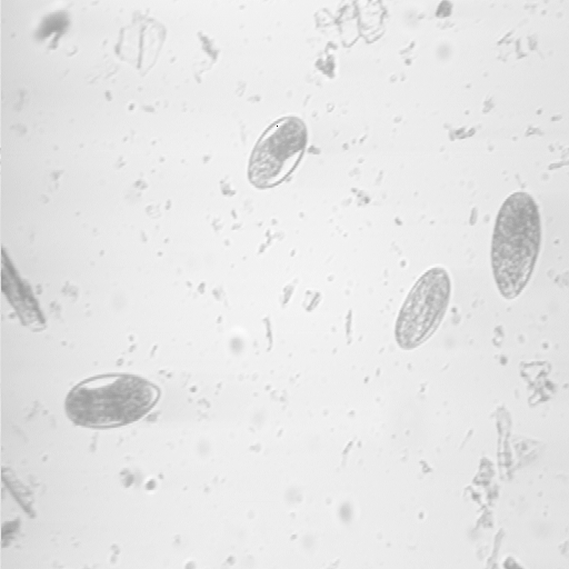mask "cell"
Segmentation results:
<instances>
[{
    "instance_id": "4",
    "label": "cell",
    "mask_w": 569,
    "mask_h": 569,
    "mask_svg": "<svg viewBox=\"0 0 569 569\" xmlns=\"http://www.w3.org/2000/svg\"><path fill=\"white\" fill-rule=\"evenodd\" d=\"M307 139L306 124L296 116L272 122L252 150L248 167L251 183L258 188L281 183L299 163Z\"/></svg>"
},
{
    "instance_id": "3",
    "label": "cell",
    "mask_w": 569,
    "mask_h": 569,
    "mask_svg": "<svg viewBox=\"0 0 569 569\" xmlns=\"http://www.w3.org/2000/svg\"><path fill=\"white\" fill-rule=\"evenodd\" d=\"M450 295L451 280L443 267H431L420 276L396 323V339L402 348H416L435 332L445 316Z\"/></svg>"
},
{
    "instance_id": "1",
    "label": "cell",
    "mask_w": 569,
    "mask_h": 569,
    "mask_svg": "<svg viewBox=\"0 0 569 569\" xmlns=\"http://www.w3.org/2000/svg\"><path fill=\"white\" fill-rule=\"evenodd\" d=\"M541 244L536 200L525 191L511 193L500 207L491 241V270L505 299L517 298L528 284Z\"/></svg>"
},
{
    "instance_id": "2",
    "label": "cell",
    "mask_w": 569,
    "mask_h": 569,
    "mask_svg": "<svg viewBox=\"0 0 569 569\" xmlns=\"http://www.w3.org/2000/svg\"><path fill=\"white\" fill-rule=\"evenodd\" d=\"M160 389L130 373H104L77 383L67 395L64 410L77 426L102 429L129 425L147 416Z\"/></svg>"
}]
</instances>
